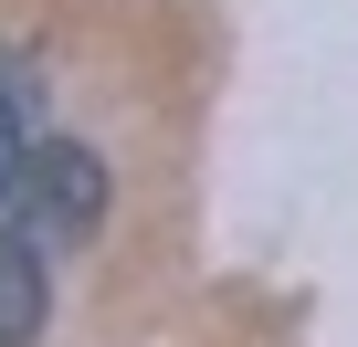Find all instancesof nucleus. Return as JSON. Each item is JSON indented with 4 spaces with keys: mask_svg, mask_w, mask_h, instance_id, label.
Returning a JSON list of instances; mask_svg holds the SVG:
<instances>
[{
    "mask_svg": "<svg viewBox=\"0 0 358 347\" xmlns=\"http://www.w3.org/2000/svg\"><path fill=\"white\" fill-rule=\"evenodd\" d=\"M11 200H22V232L32 242H85L106 221V158L74 147V137H53V147H32V168H22Z\"/></svg>",
    "mask_w": 358,
    "mask_h": 347,
    "instance_id": "1",
    "label": "nucleus"
},
{
    "mask_svg": "<svg viewBox=\"0 0 358 347\" xmlns=\"http://www.w3.org/2000/svg\"><path fill=\"white\" fill-rule=\"evenodd\" d=\"M43 316H53V284H43L32 232H0V347H32Z\"/></svg>",
    "mask_w": 358,
    "mask_h": 347,
    "instance_id": "2",
    "label": "nucleus"
},
{
    "mask_svg": "<svg viewBox=\"0 0 358 347\" xmlns=\"http://www.w3.org/2000/svg\"><path fill=\"white\" fill-rule=\"evenodd\" d=\"M22 168H32V137H22V95L0 84V200L22 190Z\"/></svg>",
    "mask_w": 358,
    "mask_h": 347,
    "instance_id": "3",
    "label": "nucleus"
}]
</instances>
